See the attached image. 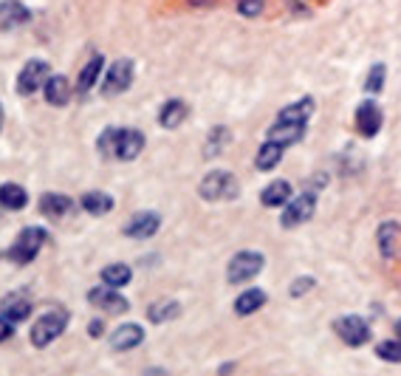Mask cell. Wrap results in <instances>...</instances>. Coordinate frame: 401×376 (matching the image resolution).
I'll list each match as a JSON object with an SVG mask.
<instances>
[{
  "label": "cell",
  "mask_w": 401,
  "mask_h": 376,
  "mask_svg": "<svg viewBox=\"0 0 401 376\" xmlns=\"http://www.w3.org/2000/svg\"><path fill=\"white\" fill-rule=\"evenodd\" d=\"M198 193L204 201H224V199H238L241 193V184L232 173L227 170H212L204 181L198 184Z\"/></svg>",
  "instance_id": "obj_1"
},
{
  "label": "cell",
  "mask_w": 401,
  "mask_h": 376,
  "mask_svg": "<svg viewBox=\"0 0 401 376\" xmlns=\"http://www.w3.org/2000/svg\"><path fill=\"white\" fill-rule=\"evenodd\" d=\"M46 241H49V232H46L43 227H29V230H23V232L18 235V241H15V246L9 249V261L18 263V266L32 263V261L37 258V252L43 249Z\"/></svg>",
  "instance_id": "obj_2"
},
{
  "label": "cell",
  "mask_w": 401,
  "mask_h": 376,
  "mask_svg": "<svg viewBox=\"0 0 401 376\" xmlns=\"http://www.w3.org/2000/svg\"><path fill=\"white\" fill-rule=\"evenodd\" d=\"M65 325H68V311L65 308H51L32 325V342L37 348H46L65 331Z\"/></svg>",
  "instance_id": "obj_3"
},
{
  "label": "cell",
  "mask_w": 401,
  "mask_h": 376,
  "mask_svg": "<svg viewBox=\"0 0 401 376\" xmlns=\"http://www.w3.org/2000/svg\"><path fill=\"white\" fill-rule=\"evenodd\" d=\"M263 255L260 252H238L232 261H229V269H227V280L232 286H241L246 280H252L255 275H260L263 269Z\"/></svg>",
  "instance_id": "obj_4"
},
{
  "label": "cell",
  "mask_w": 401,
  "mask_h": 376,
  "mask_svg": "<svg viewBox=\"0 0 401 376\" xmlns=\"http://www.w3.org/2000/svg\"><path fill=\"white\" fill-rule=\"evenodd\" d=\"M51 77V65L46 60H29L18 77V94L20 96H32L34 91H40L46 85V80Z\"/></svg>",
  "instance_id": "obj_5"
},
{
  "label": "cell",
  "mask_w": 401,
  "mask_h": 376,
  "mask_svg": "<svg viewBox=\"0 0 401 376\" xmlns=\"http://www.w3.org/2000/svg\"><path fill=\"white\" fill-rule=\"evenodd\" d=\"M314 210H317V196H314L311 190L300 193L297 199L288 201V207H286V213H283V227H286V230H294V227L311 221Z\"/></svg>",
  "instance_id": "obj_6"
},
{
  "label": "cell",
  "mask_w": 401,
  "mask_h": 376,
  "mask_svg": "<svg viewBox=\"0 0 401 376\" xmlns=\"http://www.w3.org/2000/svg\"><path fill=\"white\" fill-rule=\"evenodd\" d=\"M130 82H133V60L125 57V60L110 65V71H108V77L102 82V94L105 96H119V94H125L130 88Z\"/></svg>",
  "instance_id": "obj_7"
},
{
  "label": "cell",
  "mask_w": 401,
  "mask_h": 376,
  "mask_svg": "<svg viewBox=\"0 0 401 376\" xmlns=\"http://www.w3.org/2000/svg\"><path fill=\"white\" fill-rule=\"evenodd\" d=\"M336 334H339V339L345 342V345H353V348H359V345H364L367 339H370V328H367V322L362 320V317H339L336 320Z\"/></svg>",
  "instance_id": "obj_8"
},
{
  "label": "cell",
  "mask_w": 401,
  "mask_h": 376,
  "mask_svg": "<svg viewBox=\"0 0 401 376\" xmlns=\"http://www.w3.org/2000/svg\"><path fill=\"white\" fill-rule=\"evenodd\" d=\"M88 303L96 306V308H102V311H108V314H122V311L130 308L127 297H122L119 289H108V286L91 289V292H88Z\"/></svg>",
  "instance_id": "obj_9"
},
{
  "label": "cell",
  "mask_w": 401,
  "mask_h": 376,
  "mask_svg": "<svg viewBox=\"0 0 401 376\" xmlns=\"http://www.w3.org/2000/svg\"><path fill=\"white\" fill-rule=\"evenodd\" d=\"M141 150H144V136H141L139 130H133V127H119L116 144H113V158L130 161V158H136Z\"/></svg>",
  "instance_id": "obj_10"
},
{
  "label": "cell",
  "mask_w": 401,
  "mask_h": 376,
  "mask_svg": "<svg viewBox=\"0 0 401 376\" xmlns=\"http://www.w3.org/2000/svg\"><path fill=\"white\" fill-rule=\"evenodd\" d=\"M0 314H4L9 322H23L32 314V300L26 292H9L4 300H0Z\"/></svg>",
  "instance_id": "obj_11"
},
{
  "label": "cell",
  "mask_w": 401,
  "mask_h": 376,
  "mask_svg": "<svg viewBox=\"0 0 401 376\" xmlns=\"http://www.w3.org/2000/svg\"><path fill=\"white\" fill-rule=\"evenodd\" d=\"M161 227V215L158 213H136L127 227H125V235L127 238H136V241H144V238H153Z\"/></svg>",
  "instance_id": "obj_12"
},
{
  "label": "cell",
  "mask_w": 401,
  "mask_h": 376,
  "mask_svg": "<svg viewBox=\"0 0 401 376\" xmlns=\"http://www.w3.org/2000/svg\"><path fill=\"white\" fill-rule=\"evenodd\" d=\"M381 122H384V116H381V108L376 105V102H362L359 105V111H356V127H359V133L362 136H376L378 133V127H381Z\"/></svg>",
  "instance_id": "obj_13"
},
{
  "label": "cell",
  "mask_w": 401,
  "mask_h": 376,
  "mask_svg": "<svg viewBox=\"0 0 401 376\" xmlns=\"http://www.w3.org/2000/svg\"><path fill=\"white\" fill-rule=\"evenodd\" d=\"M141 342H144V328L136 325V322H125L110 334V348L113 351H130Z\"/></svg>",
  "instance_id": "obj_14"
},
{
  "label": "cell",
  "mask_w": 401,
  "mask_h": 376,
  "mask_svg": "<svg viewBox=\"0 0 401 376\" xmlns=\"http://www.w3.org/2000/svg\"><path fill=\"white\" fill-rule=\"evenodd\" d=\"M29 9L20 4V0H4L0 4V32H9V29H18L23 23H29Z\"/></svg>",
  "instance_id": "obj_15"
},
{
  "label": "cell",
  "mask_w": 401,
  "mask_h": 376,
  "mask_svg": "<svg viewBox=\"0 0 401 376\" xmlns=\"http://www.w3.org/2000/svg\"><path fill=\"white\" fill-rule=\"evenodd\" d=\"M43 91H46V102L54 105V108H63V105L71 99V82H68V77H63V74H51V77L46 80Z\"/></svg>",
  "instance_id": "obj_16"
},
{
  "label": "cell",
  "mask_w": 401,
  "mask_h": 376,
  "mask_svg": "<svg viewBox=\"0 0 401 376\" xmlns=\"http://www.w3.org/2000/svg\"><path fill=\"white\" fill-rule=\"evenodd\" d=\"M186 113H189V105H186L184 99H170V102H164L161 111H158V125L167 127V130H175V127L186 119Z\"/></svg>",
  "instance_id": "obj_17"
},
{
  "label": "cell",
  "mask_w": 401,
  "mask_h": 376,
  "mask_svg": "<svg viewBox=\"0 0 401 376\" xmlns=\"http://www.w3.org/2000/svg\"><path fill=\"white\" fill-rule=\"evenodd\" d=\"M303 136H305V125H294V122H274V127L269 130V142H272V144H280V147L294 144V142H300Z\"/></svg>",
  "instance_id": "obj_18"
},
{
  "label": "cell",
  "mask_w": 401,
  "mask_h": 376,
  "mask_svg": "<svg viewBox=\"0 0 401 376\" xmlns=\"http://www.w3.org/2000/svg\"><path fill=\"white\" fill-rule=\"evenodd\" d=\"M74 210V201L68 199V196H63V193H46L43 199H40V213L46 215V218H63V215H68Z\"/></svg>",
  "instance_id": "obj_19"
},
{
  "label": "cell",
  "mask_w": 401,
  "mask_h": 376,
  "mask_svg": "<svg viewBox=\"0 0 401 376\" xmlns=\"http://www.w3.org/2000/svg\"><path fill=\"white\" fill-rule=\"evenodd\" d=\"M260 201H263V207H283V204H288L291 201V184L283 181V178L272 181L266 190L260 193Z\"/></svg>",
  "instance_id": "obj_20"
},
{
  "label": "cell",
  "mask_w": 401,
  "mask_h": 376,
  "mask_svg": "<svg viewBox=\"0 0 401 376\" xmlns=\"http://www.w3.org/2000/svg\"><path fill=\"white\" fill-rule=\"evenodd\" d=\"M314 113V99L305 96L303 102H291L277 113V122H294V125H305L308 116Z\"/></svg>",
  "instance_id": "obj_21"
},
{
  "label": "cell",
  "mask_w": 401,
  "mask_h": 376,
  "mask_svg": "<svg viewBox=\"0 0 401 376\" xmlns=\"http://www.w3.org/2000/svg\"><path fill=\"white\" fill-rule=\"evenodd\" d=\"M398 238H401V227H398L395 221H387V224L378 227V252H381V258L390 261V258L395 255Z\"/></svg>",
  "instance_id": "obj_22"
},
{
  "label": "cell",
  "mask_w": 401,
  "mask_h": 376,
  "mask_svg": "<svg viewBox=\"0 0 401 376\" xmlns=\"http://www.w3.org/2000/svg\"><path fill=\"white\" fill-rule=\"evenodd\" d=\"M29 204V193L20 184H4L0 187V207L6 210H23Z\"/></svg>",
  "instance_id": "obj_23"
},
{
  "label": "cell",
  "mask_w": 401,
  "mask_h": 376,
  "mask_svg": "<svg viewBox=\"0 0 401 376\" xmlns=\"http://www.w3.org/2000/svg\"><path fill=\"white\" fill-rule=\"evenodd\" d=\"M263 303H266V292H260V289H246V292L235 300V314L249 317V314H255L257 308H263Z\"/></svg>",
  "instance_id": "obj_24"
},
{
  "label": "cell",
  "mask_w": 401,
  "mask_h": 376,
  "mask_svg": "<svg viewBox=\"0 0 401 376\" xmlns=\"http://www.w3.org/2000/svg\"><path fill=\"white\" fill-rule=\"evenodd\" d=\"M130 277H133V272H130L127 263H110V266L102 269V283L108 289H122V286L130 283Z\"/></svg>",
  "instance_id": "obj_25"
},
{
  "label": "cell",
  "mask_w": 401,
  "mask_h": 376,
  "mask_svg": "<svg viewBox=\"0 0 401 376\" xmlns=\"http://www.w3.org/2000/svg\"><path fill=\"white\" fill-rule=\"evenodd\" d=\"M102 68H105V60L96 54V57H91L88 60V65L82 68V74H79V82H77V88H79V94H88L94 85H96V80H99V74H102Z\"/></svg>",
  "instance_id": "obj_26"
},
{
  "label": "cell",
  "mask_w": 401,
  "mask_h": 376,
  "mask_svg": "<svg viewBox=\"0 0 401 376\" xmlns=\"http://www.w3.org/2000/svg\"><path fill=\"white\" fill-rule=\"evenodd\" d=\"M82 210L91 213V215H108L113 210V199L108 193H85L82 196Z\"/></svg>",
  "instance_id": "obj_27"
},
{
  "label": "cell",
  "mask_w": 401,
  "mask_h": 376,
  "mask_svg": "<svg viewBox=\"0 0 401 376\" xmlns=\"http://www.w3.org/2000/svg\"><path fill=\"white\" fill-rule=\"evenodd\" d=\"M280 158H283V147L266 142V144L257 150V156H255V167H257V170H274V167L280 164Z\"/></svg>",
  "instance_id": "obj_28"
},
{
  "label": "cell",
  "mask_w": 401,
  "mask_h": 376,
  "mask_svg": "<svg viewBox=\"0 0 401 376\" xmlns=\"http://www.w3.org/2000/svg\"><path fill=\"white\" fill-rule=\"evenodd\" d=\"M181 314V306L175 303V300H158V303H153L150 308H147V317L153 320V322H164V320H172V317H178Z\"/></svg>",
  "instance_id": "obj_29"
},
{
  "label": "cell",
  "mask_w": 401,
  "mask_h": 376,
  "mask_svg": "<svg viewBox=\"0 0 401 376\" xmlns=\"http://www.w3.org/2000/svg\"><path fill=\"white\" fill-rule=\"evenodd\" d=\"M229 139H232V136H229V130H227L224 125L212 127V133H210V139H207V150H204V153H207V156H218V153L229 144Z\"/></svg>",
  "instance_id": "obj_30"
},
{
  "label": "cell",
  "mask_w": 401,
  "mask_h": 376,
  "mask_svg": "<svg viewBox=\"0 0 401 376\" xmlns=\"http://www.w3.org/2000/svg\"><path fill=\"white\" fill-rule=\"evenodd\" d=\"M376 353L384 362H401V339H384V342H378Z\"/></svg>",
  "instance_id": "obj_31"
},
{
  "label": "cell",
  "mask_w": 401,
  "mask_h": 376,
  "mask_svg": "<svg viewBox=\"0 0 401 376\" xmlns=\"http://www.w3.org/2000/svg\"><path fill=\"white\" fill-rule=\"evenodd\" d=\"M381 85H384V65H381V63H376V65L367 71L364 91H367V94H378V91H381Z\"/></svg>",
  "instance_id": "obj_32"
},
{
  "label": "cell",
  "mask_w": 401,
  "mask_h": 376,
  "mask_svg": "<svg viewBox=\"0 0 401 376\" xmlns=\"http://www.w3.org/2000/svg\"><path fill=\"white\" fill-rule=\"evenodd\" d=\"M116 133H119V127H108V130H105V133L96 139V147H99V153H102V156H113Z\"/></svg>",
  "instance_id": "obj_33"
},
{
  "label": "cell",
  "mask_w": 401,
  "mask_h": 376,
  "mask_svg": "<svg viewBox=\"0 0 401 376\" xmlns=\"http://www.w3.org/2000/svg\"><path fill=\"white\" fill-rule=\"evenodd\" d=\"M238 12H241L243 18H257V15L263 12V0H241Z\"/></svg>",
  "instance_id": "obj_34"
},
{
  "label": "cell",
  "mask_w": 401,
  "mask_h": 376,
  "mask_svg": "<svg viewBox=\"0 0 401 376\" xmlns=\"http://www.w3.org/2000/svg\"><path fill=\"white\" fill-rule=\"evenodd\" d=\"M314 289V277H297L294 283H291V297H303V294H308Z\"/></svg>",
  "instance_id": "obj_35"
},
{
  "label": "cell",
  "mask_w": 401,
  "mask_h": 376,
  "mask_svg": "<svg viewBox=\"0 0 401 376\" xmlns=\"http://www.w3.org/2000/svg\"><path fill=\"white\" fill-rule=\"evenodd\" d=\"M15 334V322H9L6 317H0V342H6Z\"/></svg>",
  "instance_id": "obj_36"
},
{
  "label": "cell",
  "mask_w": 401,
  "mask_h": 376,
  "mask_svg": "<svg viewBox=\"0 0 401 376\" xmlns=\"http://www.w3.org/2000/svg\"><path fill=\"white\" fill-rule=\"evenodd\" d=\"M88 334H91V337H102V334H105V325H102V320H91V325H88Z\"/></svg>",
  "instance_id": "obj_37"
},
{
  "label": "cell",
  "mask_w": 401,
  "mask_h": 376,
  "mask_svg": "<svg viewBox=\"0 0 401 376\" xmlns=\"http://www.w3.org/2000/svg\"><path fill=\"white\" fill-rule=\"evenodd\" d=\"M395 334H398V339H401V320L395 322Z\"/></svg>",
  "instance_id": "obj_38"
},
{
  "label": "cell",
  "mask_w": 401,
  "mask_h": 376,
  "mask_svg": "<svg viewBox=\"0 0 401 376\" xmlns=\"http://www.w3.org/2000/svg\"><path fill=\"white\" fill-rule=\"evenodd\" d=\"M0 127H4V108H0Z\"/></svg>",
  "instance_id": "obj_39"
}]
</instances>
